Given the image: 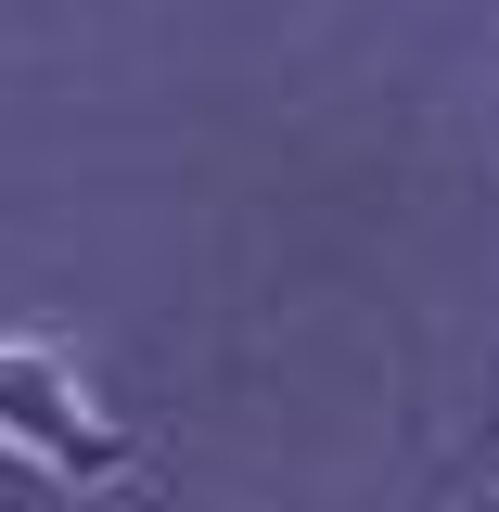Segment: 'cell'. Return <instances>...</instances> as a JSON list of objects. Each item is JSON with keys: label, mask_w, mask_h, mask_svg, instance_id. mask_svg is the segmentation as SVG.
I'll use <instances>...</instances> for the list:
<instances>
[{"label": "cell", "mask_w": 499, "mask_h": 512, "mask_svg": "<svg viewBox=\"0 0 499 512\" xmlns=\"http://www.w3.org/2000/svg\"><path fill=\"white\" fill-rule=\"evenodd\" d=\"M0 448L64 474V487H116L128 474V423L90 397V372L64 346H26V333H0Z\"/></svg>", "instance_id": "1"}]
</instances>
